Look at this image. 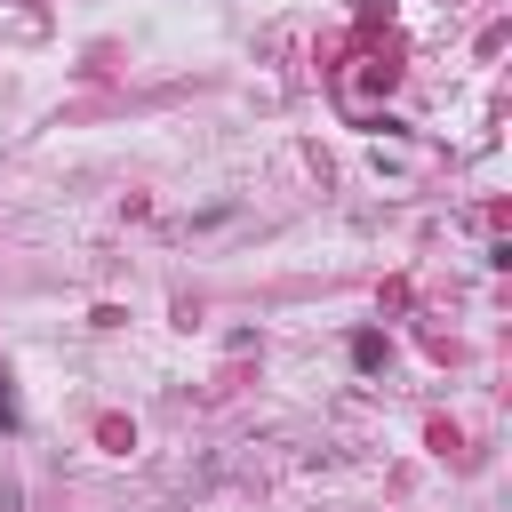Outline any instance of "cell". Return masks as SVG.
I'll return each instance as SVG.
<instances>
[{
  "label": "cell",
  "mask_w": 512,
  "mask_h": 512,
  "mask_svg": "<svg viewBox=\"0 0 512 512\" xmlns=\"http://www.w3.org/2000/svg\"><path fill=\"white\" fill-rule=\"evenodd\" d=\"M0 416H8V400H0Z\"/></svg>",
  "instance_id": "6da1fadb"
}]
</instances>
